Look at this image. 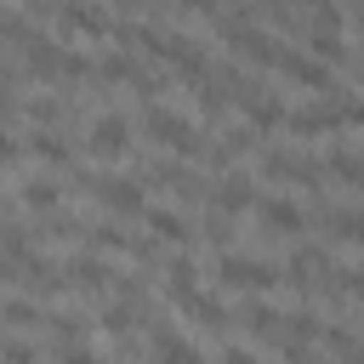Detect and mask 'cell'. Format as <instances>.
<instances>
[{
  "label": "cell",
  "mask_w": 364,
  "mask_h": 364,
  "mask_svg": "<svg viewBox=\"0 0 364 364\" xmlns=\"http://www.w3.org/2000/svg\"><path fill=\"white\" fill-rule=\"evenodd\" d=\"M353 17H358V28H364V0H358V11H353Z\"/></svg>",
  "instance_id": "36"
},
{
  "label": "cell",
  "mask_w": 364,
  "mask_h": 364,
  "mask_svg": "<svg viewBox=\"0 0 364 364\" xmlns=\"http://www.w3.org/2000/svg\"><path fill=\"white\" fill-rule=\"evenodd\" d=\"M154 353H159V364H205V358H199V347H193V341H182L171 324H154Z\"/></svg>",
  "instance_id": "13"
},
{
  "label": "cell",
  "mask_w": 364,
  "mask_h": 364,
  "mask_svg": "<svg viewBox=\"0 0 364 364\" xmlns=\"http://www.w3.org/2000/svg\"><path fill=\"white\" fill-rule=\"evenodd\" d=\"M324 347H330L336 358H347V353H358V336H353L347 324H324Z\"/></svg>",
  "instance_id": "29"
},
{
  "label": "cell",
  "mask_w": 364,
  "mask_h": 364,
  "mask_svg": "<svg viewBox=\"0 0 364 364\" xmlns=\"http://www.w3.org/2000/svg\"><path fill=\"white\" fill-rule=\"evenodd\" d=\"M34 358H40V353H34L23 336H11V341H6V364H34Z\"/></svg>",
  "instance_id": "31"
},
{
  "label": "cell",
  "mask_w": 364,
  "mask_h": 364,
  "mask_svg": "<svg viewBox=\"0 0 364 364\" xmlns=\"http://www.w3.org/2000/svg\"><path fill=\"white\" fill-rule=\"evenodd\" d=\"M284 341H324V324H318V313H307V307L284 313Z\"/></svg>",
  "instance_id": "21"
},
{
  "label": "cell",
  "mask_w": 364,
  "mask_h": 364,
  "mask_svg": "<svg viewBox=\"0 0 364 364\" xmlns=\"http://www.w3.org/2000/svg\"><path fill=\"white\" fill-rule=\"evenodd\" d=\"M216 34L233 46V51H245L250 63H262V68H279V57H284V46H279V34H267V28H256L245 11L239 17H216Z\"/></svg>",
  "instance_id": "1"
},
{
  "label": "cell",
  "mask_w": 364,
  "mask_h": 364,
  "mask_svg": "<svg viewBox=\"0 0 364 364\" xmlns=\"http://www.w3.org/2000/svg\"><path fill=\"white\" fill-rule=\"evenodd\" d=\"M23 148H28L40 165H63V159H68V142H63V136H51V131H28V136H23Z\"/></svg>",
  "instance_id": "18"
},
{
  "label": "cell",
  "mask_w": 364,
  "mask_h": 364,
  "mask_svg": "<svg viewBox=\"0 0 364 364\" xmlns=\"http://www.w3.org/2000/svg\"><path fill=\"white\" fill-rule=\"evenodd\" d=\"M193 290H199V267H193L188 256H171V262H165V296H171V301H188Z\"/></svg>",
  "instance_id": "17"
},
{
  "label": "cell",
  "mask_w": 364,
  "mask_h": 364,
  "mask_svg": "<svg viewBox=\"0 0 364 364\" xmlns=\"http://www.w3.org/2000/svg\"><path fill=\"white\" fill-rule=\"evenodd\" d=\"M97 74H102V80H114V85H131V80H136L142 68H136V63H131L125 51H108V57L97 63Z\"/></svg>",
  "instance_id": "26"
},
{
  "label": "cell",
  "mask_w": 364,
  "mask_h": 364,
  "mask_svg": "<svg viewBox=\"0 0 364 364\" xmlns=\"http://www.w3.org/2000/svg\"><path fill=\"white\" fill-rule=\"evenodd\" d=\"M250 205V182L239 176V171H228L216 188H210V210H222V216H233V210H245Z\"/></svg>",
  "instance_id": "14"
},
{
  "label": "cell",
  "mask_w": 364,
  "mask_h": 364,
  "mask_svg": "<svg viewBox=\"0 0 364 364\" xmlns=\"http://www.w3.org/2000/svg\"><path fill=\"white\" fill-rule=\"evenodd\" d=\"M11 199L46 216V210L57 205V182H46V176H34V182H23V176H11Z\"/></svg>",
  "instance_id": "16"
},
{
  "label": "cell",
  "mask_w": 364,
  "mask_h": 364,
  "mask_svg": "<svg viewBox=\"0 0 364 364\" xmlns=\"http://www.w3.org/2000/svg\"><path fill=\"white\" fill-rule=\"evenodd\" d=\"M40 318H46V313H34L23 296H11V301H6V330H11V336H17V330H28V324H40Z\"/></svg>",
  "instance_id": "28"
},
{
  "label": "cell",
  "mask_w": 364,
  "mask_h": 364,
  "mask_svg": "<svg viewBox=\"0 0 364 364\" xmlns=\"http://www.w3.org/2000/svg\"><path fill=\"white\" fill-rule=\"evenodd\" d=\"M216 364H262V358H256L250 347H222V358H216Z\"/></svg>",
  "instance_id": "32"
},
{
  "label": "cell",
  "mask_w": 364,
  "mask_h": 364,
  "mask_svg": "<svg viewBox=\"0 0 364 364\" xmlns=\"http://www.w3.org/2000/svg\"><path fill=\"white\" fill-rule=\"evenodd\" d=\"M148 228H154L159 245H193V222L182 210H171V205H154L148 210Z\"/></svg>",
  "instance_id": "10"
},
{
  "label": "cell",
  "mask_w": 364,
  "mask_h": 364,
  "mask_svg": "<svg viewBox=\"0 0 364 364\" xmlns=\"http://www.w3.org/2000/svg\"><path fill=\"white\" fill-rule=\"evenodd\" d=\"M91 188H97L102 210H114V216H148L142 182H131V176H91Z\"/></svg>",
  "instance_id": "5"
},
{
  "label": "cell",
  "mask_w": 364,
  "mask_h": 364,
  "mask_svg": "<svg viewBox=\"0 0 364 364\" xmlns=\"http://www.w3.org/2000/svg\"><path fill=\"white\" fill-rule=\"evenodd\" d=\"M182 307H188V313H193V318H199L205 330H222V324H228V307H222L216 296H205V290H193V296H188Z\"/></svg>",
  "instance_id": "20"
},
{
  "label": "cell",
  "mask_w": 364,
  "mask_h": 364,
  "mask_svg": "<svg viewBox=\"0 0 364 364\" xmlns=\"http://www.w3.org/2000/svg\"><path fill=\"white\" fill-rule=\"evenodd\" d=\"M279 74H284L290 85H301V91H336L330 63L313 57V51H284V57H279Z\"/></svg>",
  "instance_id": "4"
},
{
  "label": "cell",
  "mask_w": 364,
  "mask_h": 364,
  "mask_svg": "<svg viewBox=\"0 0 364 364\" xmlns=\"http://www.w3.org/2000/svg\"><path fill=\"white\" fill-rule=\"evenodd\" d=\"M330 296H353V301H364V267H336Z\"/></svg>",
  "instance_id": "27"
},
{
  "label": "cell",
  "mask_w": 364,
  "mask_h": 364,
  "mask_svg": "<svg viewBox=\"0 0 364 364\" xmlns=\"http://www.w3.org/2000/svg\"><path fill=\"white\" fill-rule=\"evenodd\" d=\"M63 279H68V290H102V284H108V262L91 256V250H80V256H68Z\"/></svg>",
  "instance_id": "11"
},
{
  "label": "cell",
  "mask_w": 364,
  "mask_h": 364,
  "mask_svg": "<svg viewBox=\"0 0 364 364\" xmlns=\"http://www.w3.org/2000/svg\"><path fill=\"white\" fill-rule=\"evenodd\" d=\"M159 182H165L176 199H199V193H205V188H199V176H193L188 165H159Z\"/></svg>",
  "instance_id": "22"
},
{
  "label": "cell",
  "mask_w": 364,
  "mask_h": 364,
  "mask_svg": "<svg viewBox=\"0 0 364 364\" xmlns=\"http://www.w3.org/2000/svg\"><path fill=\"white\" fill-rule=\"evenodd\" d=\"M284 125H290L296 136H330V131H341L347 119H341V108H318V102H313V108H296Z\"/></svg>",
  "instance_id": "9"
},
{
  "label": "cell",
  "mask_w": 364,
  "mask_h": 364,
  "mask_svg": "<svg viewBox=\"0 0 364 364\" xmlns=\"http://www.w3.org/2000/svg\"><path fill=\"white\" fill-rule=\"evenodd\" d=\"M324 171L341 176V182H353V188H364V154H353V148H330Z\"/></svg>",
  "instance_id": "19"
},
{
  "label": "cell",
  "mask_w": 364,
  "mask_h": 364,
  "mask_svg": "<svg viewBox=\"0 0 364 364\" xmlns=\"http://www.w3.org/2000/svg\"><path fill=\"white\" fill-rule=\"evenodd\" d=\"M341 364H364V347H358V353H347V358H341Z\"/></svg>",
  "instance_id": "35"
},
{
  "label": "cell",
  "mask_w": 364,
  "mask_h": 364,
  "mask_svg": "<svg viewBox=\"0 0 364 364\" xmlns=\"http://www.w3.org/2000/svg\"><path fill=\"white\" fill-rule=\"evenodd\" d=\"M307 51L324 57V63H341V57H347V46H341L336 28H307Z\"/></svg>",
  "instance_id": "24"
},
{
  "label": "cell",
  "mask_w": 364,
  "mask_h": 364,
  "mask_svg": "<svg viewBox=\"0 0 364 364\" xmlns=\"http://www.w3.org/2000/svg\"><path fill=\"white\" fill-rule=\"evenodd\" d=\"M97 324H102V330H108V336H131V307H125V301H119V307H108V313H102V318H97Z\"/></svg>",
  "instance_id": "30"
},
{
  "label": "cell",
  "mask_w": 364,
  "mask_h": 364,
  "mask_svg": "<svg viewBox=\"0 0 364 364\" xmlns=\"http://www.w3.org/2000/svg\"><path fill=\"white\" fill-rule=\"evenodd\" d=\"M216 279H222L228 290H273V284L284 279V267H273V262H262V256H233V250H222V256H216Z\"/></svg>",
  "instance_id": "3"
},
{
  "label": "cell",
  "mask_w": 364,
  "mask_h": 364,
  "mask_svg": "<svg viewBox=\"0 0 364 364\" xmlns=\"http://www.w3.org/2000/svg\"><path fill=\"white\" fill-rule=\"evenodd\" d=\"M46 330H51V341L68 353V347H80V336H85V324H80V313H51L46 318Z\"/></svg>",
  "instance_id": "23"
},
{
  "label": "cell",
  "mask_w": 364,
  "mask_h": 364,
  "mask_svg": "<svg viewBox=\"0 0 364 364\" xmlns=\"http://www.w3.org/2000/svg\"><path fill=\"white\" fill-rule=\"evenodd\" d=\"M239 318H245V330H250V336H262V341H279V336H284V313H279V307H267V301H245V313H239Z\"/></svg>",
  "instance_id": "15"
},
{
  "label": "cell",
  "mask_w": 364,
  "mask_h": 364,
  "mask_svg": "<svg viewBox=\"0 0 364 364\" xmlns=\"http://www.w3.org/2000/svg\"><path fill=\"white\" fill-rule=\"evenodd\" d=\"M142 131H148L159 148H171V154H199V148H205V142H199V125H193L188 114H171V108H159V102L142 114Z\"/></svg>",
  "instance_id": "2"
},
{
  "label": "cell",
  "mask_w": 364,
  "mask_h": 364,
  "mask_svg": "<svg viewBox=\"0 0 364 364\" xmlns=\"http://www.w3.org/2000/svg\"><path fill=\"white\" fill-rule=\"evenodd\" d=\"M57 28H63V34H74V40H102L114 23H108V11H102V6L63 0V6H57Z\"/></svg>",
  "instance_id": "6"
},
{
  "label": "cell",
  "mask_w": 364,
  "mask_h": 364,
  "mask_svg": "<svg viewBox=\"0 0 364 364\" xmlns=\"http://www.w3.org/2000/svg\"><path fill=\"white\" fill-rule=\"evenodd\" d=\"M239 108L250 114V125H256V131H273V125H284V119H290V114H284V102H279V97H267L256 80L239 91Z\"/></svg>",
  "instance_id": "8"
},
{
  "label": "cell",
  "mask_w": 364,
  "mask_h": 364,
  "mask_svg": "<svg viewBox=\"0 0 364 364\" xmlns=\"http://www.w3.org/2000/svg\"><path fill=\"white\" fill-rule=\"evenodd\" d=\"M182 11H210V0H176Z\"/></svg>",
  "instance_id": "34"
},
{
  "label": "cell",
  "mask_w": 364,
  "mask_h": 364,
  "mask_svg": "<svg viewBox=\"0 0 364 364\" xmlns=\"http://www.w3.org/2000/svg\"><path fill=\"white\" fill-rule=\"evenodd\" d=\"M85 148H91V159H125V148H131V125H125V114H97Z\"/></svg>",
  "instance_id": "7"
},
{
  "label": "cell",
  "mask_w": 364,
  "mask_h": 364,
  "mask_svg": "<svg viewBox=\"0 0 364 364\" xmlns=\"http://www.w3.org/2000/svg\"><path fill=\"white\" fill-rule=\"evenodd\" d=\"M341 119H347V125H358V131H364V102H358V97H341Z\"/></svg>",
  "instance_id": "33"
},
{
  "label": "cell",
  "mask_w": 364,
  "mask_h": 364,
  "mask_svg": "<svg viewBox=\"0 0 364 364\" xmlns=\"http://www.w3.org/2000/svg\"><path fill=\"white\" fill-rule=\"evenodd\" d=\"M330 216V233L347 239V245H364V210H324Z\"/></svg>",
  "instance_id": "25"
},
{
  "label": "cell",
  "mask_w": 364,
  "mask_h": 364,
  "mask_svg": "<svg viewBox=\"0 0 364 364\" xmlns=\"http://www.w3.org/2000/svg\"><path fill=\"white\" fill-rule=\"evenodd\" d=\"M256 222H262V233H296V228H301V205H290V199H262V205H256Z\"/></svg>",
  "instance_id": "12"
}]
</instances>
